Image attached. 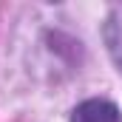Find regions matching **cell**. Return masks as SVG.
Wrapping results in <instances>:
<instances>
[{
	"label": "cell",
	"instance_id": "1",
	"mask_svg": "<svg viewBox=\"0 0 122 122\" xmlns=\"http://www.w3.org/2000/svg\"><path fill=\"white\" fill-rule=\"evenodd\" d=\"M71 122H119V108L108 99H88L77 105Z\"/></svg>",
	"mask_w": 122,
	"mask_h": 122
}]
</instances>
